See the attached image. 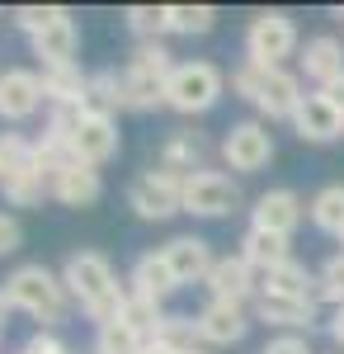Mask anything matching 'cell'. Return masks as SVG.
<instances>
[{"label":"cell","instance_id":"cell-6","mask_svg":"<svg viewBox=\"0 0 344 354\" xmlns=\"http://www.w3.org/2000/svg\"><path fill=\"white\" fill-rule=\"evenodd\" d=\"M128 208L142 222H165V218H175V213H184V175H175L165 165L137 175L133 185H128Z\"/></svg>","mask_w":344,"mask_h":354},{"label":"cell","instance_id":"cell-44","mask_svg":"<svg viewBox=\"0 0 344 354\" xmlns=\"http://www.w3.org/2000/svg\"><path fill=\"white\" fill-rule=\"evenodd\" d=\"M193 354H212V350H208V345H198V350H193Z\"/></svg>","mask_w":344,"mask_h":354},{"label":"cell","instance_id":"cell-34","mask_svg":"<svg viewBox=\"0 0 344 354\" xmlns=\"http://www.w3.org/2000/svg\"><path fill=\"white\" fill-rule=\"evenodd\" d=\"M0 165H5V175H19V170H33V142H24L19 133H5L0 137Z\"/></svg>","mask_w":344,"mask_h":354},{"label":"cell","instance_id":"cell-36","mask_svg":"<svg viewBox=\"0 0 344 354\" xmlns=\"http://www.w3.org/2000/svg\"><path fill=\"white\" fill-rule=\"evenodd\" d=\"M57 15H61V5H19V10H15V24H19V28L28 33V38H33L38 28H48V24H52Z\"/></svg>","mask_w":344,"mask_h":354},{"label":"cell","instance_id":"cell-10","mask_svg":"<svg viewBox=\"0 0 344 354\" xmlns=\"http://www.w3.org/2000/svg\"><path fill=\"white\" fill-rule=\"evenodd\" d=\"M71 156L80 165H104L118 156V123L108 118V113H85L76 123V133H71Z\"/></svg>","mask_w":344,"mask_h":354},{"label":"cell","instance_id":"cell-19","mask_svg":"<svg viewBox=\"0 0 344 354\" xmlns=\"http://www.w3.org/2000/svg\"><path fill=\"white\" fill-rule=\"evenodd\" d=\"M128 283H133L128 293H137V298H146V302H165L175 288H180V279H175L170 265H165V255H160V250H151V255H142V260H137Z\"/></svg>","mask_w":344,"mask_h":354},{"label":"cell","instance_id":"cell-42","mask_svg":"<svg viewBox=\"0 0 344 354\" xmlns=\"http://www.w3.org/2000/svg\"><path fill=\"white\" fill-rule=\"evenodd\" d=\"M142 354H175V350H165V345H156V340H146V350Z\"/></svg>","mask_w":344,"mask_h":354},{"label":"cell","instance_id":"cell-1","mask_svg":"<svg viewBox=\"0 0 344 354\" xmlns=\"http://www.w3.org/2000/svg\"><path fill=\"white\" fill-rule=\"evenodd\" d=\"M61 283H66V293L80 302V312L85 317H95L99 326L118 317V307H123V288H118V274L108 265L99 250H76L71 260H66V270H61Z\"/></svg>","mask_w":344,"mask_h":354},{"label":"cell","instance_id":"cell-37","mask_svg":"<svg viewBox=\"0 0 344 354\" xmlns=\"http://www.w3.org/2000/svg\"><path fill=\"white\" fill-rule=\"evenodd\" d=\"M19 354H71V350H66V345H61L57 335L38 330V335H28V340H24V350H19Z\"/></svg>","mask_w":344,"mask_h":354},{"label":"cell","instance_id":"cell-23","mask_svg":"<svg viewBox=\"0 0 344 354\" xmlns=\"http://www.w3.org/2000/svg\"><path fill=\"white\" fill-rule=\"evenodd\" d=\"M43 95L52 104H85L90 109V76L80 71L76 62L66 66H43Z\"/></svg>","mask_w":344,"mask_h":354},{"label":"cell","instance_id":"cell-27","mask_svg":"<svg viewBox=\"0 0 344 354\" xmlns=\"http://www.w3.org/2000/svg\"><path fill=\"white\" fill-rule=\"evenodd\" d=\"M0 189H5V203H15V208H33V203H43V194H52V180L33 165V170H19V175H5Z\"/></svg>","mask_w":344,"mask_h":354},{"label":"cell","instance_id":"cell-5","mask_svg":"<svg viewBox=\"0 0 344 354\" xmlns=\"http://www.w3.org/2000/svg\"><path fill=\"white\" fill-rule=\"evenodd\" d=\"M222 71L212 62H175L170 85H165V104L175 113H208L222 100Z\"/></svg>","mask_w":344,"mask_h":354},{"label":"cell","instance_id":"cell-30","mask_svg":"<svg viewBox=\"0 0 344 354\" xmlns=\"http://www.w3.org/2000/svg\"><path fill=\"white\" fill-rule=\"evenodd\" d=\"M165 24H170V33H208L212 24H217V10L212 5H165Z\"/></svg>","mask_w":344,"mask_h":354},{"label":"cell","instance_id":"cell-18","mask_svg":"<svg viewBox=\"0 0 344 354\" xmlns=\"http://www.w3.org/2000/svg\"><path fill=\"white\" fill-rule=\"evenodd\" d=\"M99 194H104V180H99L95 165L76 161V165H66V170L52 180V198L66 203V208H90V203H99Z\"/></svg>","mask_w":344,"mask_h":354},{"label":"cell","instance_id":"cell-31","mask_svg":"<svg viewBox=\"0 0 344 354\" xmlns=\"http://www.w3.org/2000/svg\"><path fill=\"white\" fill-rule=\"evenodd\" d=\"M312 222L321 232H344V185H325V189L312 198Z\"/></svg>","mask_w":344,"mask_h":354},{"label":"cell","instance_id":"cell-17","mask_svg":"<svg viewBox=\"0 0 344 354\" xmlns=\"http://www.w3.org/2000/svg\"><path fill=\"white\" fill-rule=\"evenodd\" d=\"M302 71H307V81H316L321 90L330 81H340L344 76V43L330 38V33L307 38V48H302Z\"/></svg>","mask_w":344,"mask_h":354},{"label":"cell","instance_id":"cell-22","mask_svg":"<svg viewBox=\"0 0 344 354\" xmlns=\"http://www.w3.org/2000/svg\"><path fill=\"white\" fill-rule=\"evenodd\" d=\"M255 317L269 326H288V330H312L316 326V302H297V298H274L260 293L255 298Z\"/></svg>","mask_w":344,"mask_h":354},{"label":"cell","instance_id":"cell-13","mask_svg":"<svg viewBox=\"0 0 344 354\" xmlns=\"http://www.w3.org/2000/svg\"><path fill=\"white\" fill-rule=\"evenodd\" d=\"M297 222H302V198H297L292 189H269V194H260L255 208H250V227H255V232L292 236Z\"/></svg>","mask_w":344,"mask_h":354},{"label":"cell","instance_id":"cell-3","mask_svg":"<svg viewBox=\"0 0 344 354\" xmlns=\"http://www.w3.org/2000/svg\"><path fill=\"white\" fill-rule=\"evenodd\" d=\"M5 298L10 307H19L28 312L33 322H43V326H57L61 317H66V283L57 279L48 265H19V270L5 279Z\"/></svg>","mask_w":344,"mask_h":354},{"label":"cell","instance_id":"cell-9","mask_svg":"<svg viewBox=\"0 0 344 354\" xmlns=\"http://www.w3.org/2000/svg\"><path fill=\"white\" fill-rule=\"evenodd\" d=\"M222 161L240 170V175H250V170H265L274 161V137H269L265 123H255V118H245L236 123L231 133L222 137Z\"/></svg>","mask_w":344,"mask_h":354},{"label":"cell","instance_id":"cell-32","mask_svg":"<svg viewBox=\"0 0 344 354\" xmlns=\"http://www.w3.org/2000/svg\"><path fill=\"white\" fill-rule=\"evenodd\" d=\"M128 28H133L142 43H160V33H170L165 24V5H128Z\"/></svg>","mask_w":344,"mask_h":354},{"label":"cell","instance_id":"cell-46","mask_svg":"<svg viewBox=\"0 0 344 354\" xmlns=\"http://www.w3.org/2000/svg\"><path fill=\"white\" fill-rule=\"evenodd\" d=\"M340 241H344V232H340Z\"/></svg>","mask_w":344,"mask_h":354},{"label":"cell","instance_id":"cell-11","mask_svg":"<svg viewBox=\"0 0 344 354\" xmlns=\"http://www.w3.org/2000/svg\"><path fill=\"white\" fill-rule=\"evenodd\" d=\"M208 293H212V302H236V307H245L250 298H260V274L250 270L240 255H222L208 274Z\"/></svg>","mask_w":344,"mask_h":354},{"label":"cell","instance_id":"cell-14","mask_svg":"<svg viewBox=\"0 0 344 354\" xmlns=\"http://www.w3.org/2000/svg\"><path fill=\"white\" fill-rule=\"evenodd\" d=\"M48 95H43V76L38 71H5L0 76V118L5 123H19V118H28V113H38V104H43Z\"/></svg>","mask_w":344,"mask_h":354},{"label":"cell","instance_id":"cell-15","mask_svg":"<svg viewBox=\"0 0 344 354\" xmlns=\"http://www.w3.org/2000/svg\"><path fill=\"white\" fill-rule=\"evenodd\" d=\"M292 128H297L302 142H335V137L344 133V113L335 109L321 90H312V95L297 104V113H292Z\"/></svg>","mask_w":344,"mask_h":354},{"label":"cell","instance_id":"cell-25","mask_svg":"<svg viewBox=\"0 0 344 354\" xmlns=\"http://www.w3.org/2000/svg\"><path fill=\"white\" fill-rule=\"evenodd\" d=\"M260 293H274V298H297V302H316V279L307 274V265H278V270L260 274Z\"/></svg>","mask_w":344,"mask_h":354},{"label":"cell","instance_id":"cell-26","mask_svg":"<svg viewBox=\"0 0 344 354\" xmlns=\"http://www.w3.org/2000/svg\"><path fill=\"white\" fill-rule=\"evenodd\" d=\"M151 340L165 345V350H175V354H193L198 345H203V335H198V317H175V312H165Z\"/></svg>","mask_w":344,"mask_h":354},{"label":"cell","instance_id":"cell-7","mask_svg":"<svg viewBox=\"0 0 344 354\" xmlns=\"http://www.w3.org/2000/svg\"><path fill=\"white\" fill-rule=\"evenodd\" d=\"M297 53V28L283 10H260L245 28V62L260 66H283V57Z\"/></svg>","mask_w":344,"mask_h":354},{"label":"cell","instance_id":"cell-8","mask_svg":"<svg viewBox=\"0 0 344 354\" xmlns=\"http://www.w3.org/2000/svg\"><path fill=\"white\" fill-rule=\"evenodd\" d=\"M240 208V185L222 170H198L184 180V213L193 218H231Z\"/></svg>","mask_w":344,"mask_h":354},{"label":"cell","instance_id":"cell-39","mask_svg":"<svg viewBox=\"0 0 344 354\" xmlns=\"http://www.w3.org/2000/svg\"><path fill=\"white\" fill-rule=\"evenodd\" d=\"M265 354H312V345L302 340V335H278V340H269Z\"/></svg>","mask_w":344,"mask_h":354},{"label":"cell","instance_id":"cell-4","mask_svg":"<svg viewBox=\"0 0 344 354\" xmlns=\"http://www.w3.org/2000/svg\"><path fill=\"white\" fill-rule=\"evenodd\" d=\"M175 62L165 53V43H137V53L123 66V90H128V109H156L165 104V85H170Z\"/></svg>","mask_w":344,"mask_h":354},{"label":"cell","instance_id":"cell-41","mask_svg":"<svg viewBox=\"0 0 344 354\" xmlns=\"http://www.w3.org/2000/svg\"><path fill=\"white\" fill-rule=\"evenodd\" d=\"M321 95H325V100H330V104H335V109L344 113V76H340V81H330L325 90H321Z\"/></svg>","mask_w":344,"mask_h":354},{"label":"cell","instance_id":"cell-2","mask_svg":"<svg viewBox=\"0 0 344 354\" xmlns=\"http://www.w3.org/2000/svg\"><path fill=\"white\" fill-rule=\"evenodd\" d=\"M231 90L240 100H250L265 118H292L297 104L307 100L302 81L292 76L288 66H260V62H240L236 76H231Z\"/></svg>","mask_w":344,"mask_h":354},{"label":"cell","instance_id":"cell-40","mask_svg":"<svg viewBox=\"0 0 344 354\" xmlns=\"http://www.w3.org/2000/svg\"><path fill=\"white\" fill-rule=\"evenodd\" d=\"M325 326H330V340H335V350L344 354V307H335V317H330Z\"/></svg>","mask_w":344,"mask_h":354},{"label":"cell","instance_id":"cell-43","mask_svg":"<svg viewBox=\"0 0 344 354\" xmlns=\"http://www.w3.org/2000/svg\"><path fill=\"white\" fill-rule=\"evenodd\" d=\"M5 312H10V298H5V288H0V322H5Z\"/></svg>","mask_w":344,"mask_h":354},{"label":"cell","instance_id":"cell-35","mask_svg":"<svg viewBox=\"0 0 344 354\" xmlns=\"http://www.w3.org/2000/svg\"><path fill=\"white\" fill-rule=\"evenodd\" d=\"M316 298L344 307V250H340V255H330V260L321 265V274H316Z\"/></svg>","mask_w":344,"mask_h":354},{"label":"cell","instance_id":"cell-24","mask_svg":"<svg viewBox=\"0 0 344 354\" xmlns=\"http://www.w3.org/2000/svg\"><path fill=\"white\" fill-rule=\"evenodd\" d=\"M240 260L250 265L255 274H269L278 270V265H288L292 250H288V236H274V232H245V241H240Z\"/></svg>","mask_w":344,"mask_h":354},{"label":"cell","instance_id":"cell-33","mask_svg":"<svg viewBox=\"0 0 344 354\" xmlns=\"http://www.w3.org/2000/svg\"><path fill=\"white\" fill-rule=\"evenodd\" d=\"M160 317H165V312H160V302H146V298H137V293H128V298H123V307H118V322H128L133 330H142L146 340L156 335Z\"/></svg>","mask_w":344,"mask_h":354},{"label":"cell","instance_id":"cell-12","mask_svg":"<svg viewBox=\"0 0 344 354\" xmlns=\"http://www.w3.org/2000/svg\"><path fill=\"white\" fill-rule=\"evenodd\" d=\"M160 255H165V265L175 270L180 288H184V283H208L212 265H217V255L208 250L203 236H175V241L160 245Z\"/></svg>","mask_w":344,"mask_h":354},{"label":"cell","instance_id":"cell-45","mask_svg":"<svg viewBox=\"0 0 344 354\" xmlns=\"http://www.w3.org/2000/svg\"><path fill=\"white\" fill-rule=\"evenodd\" d=\"M0 180H5V165H0Z\"/></svg>","mask_w":344,"mask_h":354},{"label":"cell","instance_id":"cell-28","mask_svg":"<svg viewBox=\"0 0 344 354\" xmlns=\"http://www.w3.org/2000/svg\"><path fill=\"white\" fill-rule=\"evenodd\" d=\"M146 350V335L142 330H133L128 322H104L99 326V335H95V354H142Z\"/></svg>","mask_w":344,"mask_h":354},{"label":"cell","instance_id":"cell-29","mask_svg":"<svg viewBox=\"0 0 344 354\" xmlns=\"http://www.w3.org/2000/svg\"><path fill=\"white\" fill-rule=\"evenodd\" d=\"M90 109L108 113V118H113V109H128V90H123L118 71H95L90 76Z\"/></svg>","mask_w":344,"mask_h":354},{"label":"cell","instance_id":"cell-16","mask_svg":"<svg viewBox=\"0 0 344 354\" xmlns=\"http://www.w3.org/2000/svg\"><path fill=\"white\" fill-rule=\"evenodd\" d=\"M245 330H250V322H245V307H236V302H208V307L198 312V335H203L208 350L236 345Z\"/></svg>","mask_w":344,"mask_h":354},{"label":"cell","instance_id":"cell-21","mask_svg":"<svg viewBox=\"0 0 344 354\" xmlns=\"http://www.w3.org/2000/svg\"><path fill=\"white\" fill-rule=\"evenodd\" d=\"M203 161H208V142H203V133L180 128V133L165 137V147H160V165L175 170V175H184V180H189V175H198Z\"/></svg>","mask_w":344,"mask_h":354},{"label":"cell","instance_id":"cell-20","mask_svg":"<svg viewBox=\"0 0 344 354\" xmlns=\"http://www.w3.org/2000/svg\"><path fill=\"white\" fill-rule=\"evenodd\" d=\"M33 53L43 57V66H66V62H76V19H71V10H61L48 28L33 33Z\"/></svg>","mask_w":344,"mask_h":354},{"label":"cell","instance_id":"cell-38","mask_svg":"<svg viewBox=\"0 0 344 354\" xmlns=\"http://www.w3.org/2000/svg\"><path fill=\"white\" fill-rule=\"evenodd\" d=\"M24 241V232H19V222L10 218V213H0V255H15Z\"/></svg>","mask_w":344,"mask_h":354}]
</instances>
